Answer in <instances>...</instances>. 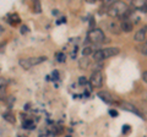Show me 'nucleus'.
<instances>
[{
	"instance_id": "1",
	"label": "nucleus",
	"mask_w": 147,
	"mask_h": 137,
	"mask_svg": "<svg viewBox=\"0 0 147 137\" xmlns=\"http://www.w3.org/2000/svg\"><path fill=\"white\" fill-rule=\"evenodd\" d=\"M129 7L124 1H114L110 4L108 7V15L113 17H120V19H126L129 16Z\"/></svg>"
},
{
	"instance_id": "2",
	"label": "nucleus",
	"mask_w": 147,
	"mask_h": 137,
	"mask_svg": "<svg viewBox=\"0 0 147 137\" xmlns=\"http://www.w3.org/2000/svg\"><path fill=\"white\" fill-rule=\"evenodd\" d=\"M120 53V49L119 48H105V49H99L96 50L93 53V59L96 61H102L107 58H112L115 56Z\"/></svg>"
},
{
	"instance_id": "3",
	"label": "nucleus",
	"mask_w": 147,
	"mask_h": 137,
	"mask_svg": "<svg viewBox=\"0 0 147 137\" xmlns=\"http://www.w3.org/2000/svg\"><path fill=\"white\" fill-rule=\"evenodd\" d=\"M45 60H47V58H45V56H36V58L21 59V60L18 61V64H20V66L22 68H25V70H28V68L33 67L36 65H38V64H42Z\"/></svg>"
},
{
	"instance_id": "4",
	"label": "nucleus",
	"mask_w": 147,
	"mask_h": 137,
	"mask_svg": "<svg viewBox=\"0 0 147 137\" xmlns=\"http://www.w3.org/2000/svg\"><path fill=\"white\" fill-rule=\"evenodd\" d=\"M87 39H88L91 43H102L103 40L105 39V36H104L102 30L92 28L88 32V34H87Z\"/></svg>"
},
{
	"instance_id": "5",
	"label": "nucleus",
	"mask_w": 147,
	"mask_h": 137,
	"mask_svg": "<svg viewBox=\"0 0 147 137\" xmlns=\"http://www.w3.org/2000/svg\"><path fill=\"white\" fill-rule=\"evenodd\" d=\"M90 83L96 88L102 87V85H103V75H102V72L100 71H94L93 74L91 75Z\"/></svg>"
},
{
	"instance_id": "6",
	"label": "nucleus",
	"mask_w": 147,
	"mask_h": 137,
	"mask_svg": "<svg viewBox=\"0 0 147 137\" xmlns=\"http://www.w3.org/2000/svg\"><path fill=\"white\" fill-rule=\"evenodd\" d=\"M132 28H134V25H132V22L129 20L127 17L126 19H121V21H120V30L121 31L127 33V32H131Z\"/></svg>"
},
{
	"instance_id": "7",
	"label": "nucleus",
	"mask_w": 147,
	"mask_h": 137,
	"mask_svg": "<svg viewBox=\"0 0 147 137\" xmlns=\"http://www.w3.org/2000/svg\"><path fill=\"white\" fill-rule=\"evenodd\" d=\"M121 107H123V108H125L126 110H129V111L134 113L135 115H137V116H141V118L144 116V115H142V113H140V110H139V109H137V108L134 105V104H131V103L123 102V103H121Z\"/></svg>"
},
{
	"instance_id": "8",
	"label": "nucleus",
	"mask_w": 147,
	"mask_h": 137,
	"mask_svg": "<svg viewBox=\"0 0 147 137\" xmlns=\"http://www.w3.org/2000/svg\"><path fill=\"white\" fill-rule=\"evenodd\" d=\"M146 34H147V27H144V28H141V30H139L135 33V36H134V39L136 40V42H140V43H142L144 40L146 39Z\"/></svg>"
},
{
	"instance_id": "9",
	"label": "nucleus",
	"mask_w": 147,
	"mask_h": 137,
	"mask_svg": "<svg viewBox=\"0 0 147 137\" xmlns=\"http://www.w3.org/2000/svg\"><path fill=\"white\" fill-rule=\"evenodd\" d=\"M98 97L103 100V102H105V103H108V104H110V103H114V98L110 95L108 92H98Z\"/></svg>"
},
{
	"instance_id": "10",
	"label": "nucleus",
	"mask_w": 147,
	"mask_h": 137,
	"mask_svg": "<svg viewBox=\"0 0 147 137\" xmlns=\"http://www.w3.org/2000/svg\"><path fill=\"white\" fill-rule=\"evenodd\" d=\"M108 27H109V31L112 32V33H115V34H119L120 33V24H118V22H115V21H112L110 24L108 25Z\"/></svg>"
},
{
	"instance_id": "11",
	"label": "nucleus",
	"mask_w": 147,
	"mask_h": 137,
	"mask_svg": "<svg viewBox=\"0 0 147 137\" xmlns=\"http://www.w3.org/2000/svg\"><path fill=\"white\" fill-rule=\"evenodd\" d=\"M136 49L137 52L144 54V55H147V43H140L136 45Z\"/></svg>"
},
{
	"instance_id": "12",
	"label": "nucleus",
	"mask_w": 147,
	"mask_h": 137,
	"mask_svg": "<svg viewBox=\"0 0 147 137\" xmlns=\"http://www.w3.org/2000/svg\"><path fill=\"white\" fill-rule=\"evenodd\" d=\"M24 127L27 130H32V129H34V122L33 121H31V120H26L24 122Z\"/></svg>"
},
{
	"instance_id": "13",
	"label": "nucleus",
	"mask_w": 147,
	"mask_h": 137,
	"mask_svg": "<svg viewBox=\"0 0 147 137\" xmlns=\"http://www.w3.org/2000/svg\"><path fill=\"white\" fill-rule=\"evenodd\" d=\"M9 19H10V24L11 25H17L18 22H20V19H18L17 15H11Z\"/></svg>"
},
{
	"instance_id": "14",
	"label": "nucleus",
	"mask_w": 147,
	"mask_h": 137,
	"mask_svg": "<svg viewBox=\"0 0 147 137\" xmlns=\"http://www.w3.org/2000/svg\"><path fill=\"white\" fill-rule=\"evenodd\" d=\"M4 118H5L7 121H10V122H15V118H13V115L11 113H5L4 114Z\"/></svg>"
},
{
	"instance_id": "15",
	"label": "nucleus",
	"mask_w": 147,
	"mask_h": 137,
	"mask_svg": "<svg viewBox=\"0 0 147 137\" xmlns=\"http://www.w3.org/2000/svg\"><path fill=\"white\" fill-rule=\"evenodd\" d=\"M7 86V81L5 79H0V92H1L3 89H5Z\"/></svg>"
},
{
	"instance_id": "16",
	"label": "nucleus",
	"mask_w": 147,
	"mask_h": 137,
	"mask_svg": "<svg viewBox=\"0 0 147 137\" xmlns=\"http://www.w3.org/2000/svg\"><path fill=\"white\" fill-rule=\"evenodd\" d=\"M65 54L64 53H58L57 54V59H58V61L59 62H63V61H65Z\"/></svg>"
},
{
	"instance_id": "17",
	"label": "nucleus",
	"mask_w": 147,
	"mask_h": 137,
	"mask_svg": "<svg viewBox=\"0 0 147 137\" xmlns=\"http://www.w3.org/2000/svg\"><path fill=\"white\" fill-rule=\"evenodd\" d=\"M82 54H84V55H90V54H92V49L90 47H86L82 50Z\"/></svg>"
},
{
	"instance_id": "18",
	"label": "nucleus",
	"mask_w": 147,
	"mask_h": 137,
	"mask_svg": "<svg viewBox=\"0 0 147 137\" xmlns=\"http://www.w3.org/2000/svg\"><path fill=\"white\" fill-rule=\"evenodd\" d=\"M33 9H34L36 12H40V4H39V1H36V3H34Z\"/></svg>"
},
{
	"instance_id": "19",
	"label": "nucleus",
	"mask_w": 147,
	"mask_h": 137,
	"mask_svg": "<svg viewBox=\"0 0 147 137\" xmlns=\"http://www.w3.org/2000/svg\"><path fill=\"white\" fill-rule=\"evenodd\" d=\"M88 64H90V61L87 60V59H85L84 61H81V62H80V67H84V68H86L87 66H88Z\"/></svg>"
},
{
	"instance_id": "20",
	"label": "nucleus",
	"mask_w": 147,
	"mask_h": 137,
	"mask_svg": "<svg viewBox=\"0 0 147 137\" xmlns=\"http://www.w3.org/2000/svg\"><path fill=\"white\" fill-rule=\"evenodd\" d=\"M140 10H141L142 12H147V1H144L142 6L140 7Z\"/></svg>"
},
{
	"instance_id": "21",
	"label": "nucleus",
	"mask_w": 147,
	"mask_h": 137,
	"mask_svg": "<svg viewBox=\"0 0 147 137\" xmlns=\"http://www.w3.org/2000/svg\"><path fill=\"white\" fill-rule=\"evenodd\" d=\"M109 114L112 116H118V111L117 110H109Z\"/></svg>"
},
{
	"instance_id": "22",
	"label": "nucleus",
	"mask_w": 147,
	"mask_h": 137,
	"mask_svg": "<svg viewBox=\"0 0 147 137\" xmlns=\"http://www.w3.org/2000/svg\"><path fill=\"white\" fill-rule=\"evenodd\" d=\"M142 80H144L146 83H147V71H145L144 74H142Z\"/></svg>"
},
{
	"instance_id": "23",
	"label": "nucleus",
	"mask_w": 147,
	"mask_h": 137,
	"mask_svg": "<svg viewBox=\"0 0 147 137\" xmlns=\"http://www.w3.org/2000/svg\"><path fill=\"white\" fill-rule=\"evenodd\" d=\"M27 32H28V28H27L26 26H24V27L21 28V33H27Z\"/></svg>"
},
{
	"instance_id": "24",
	"label": "nucleus",
	"mask_w": 147,
	"mask_h": 137,
	"mask_svg": "<svg viewBox=\"0 0 147 137\" xmlns=\"http://www.w3.org/2000/svg\"><path fill=\"white\" fill-rule=\"evenodd\" d=\"M80 83L81 85H85L86 83V79H85V77H80Z\"/></svg>"
},
{
	"instance_id": "25",
	"label": "nucleus",
	"mask_w": 147,
	"mask_h": 137,
	"mask_svg": "<svg viewBox=\"0 0 147 137\" xmlns=\"http://www.w3.org/2000/svg\"><path fill=\"white\" fill-rule=\"evenodd\" d=\"M129 129H130V127H129V125H125V126H124V130H123V132H124V134H126V132L129 131Z\"/></svg>"
},
{
	"instance_id": "26",
	"label": "nucleus",
	"mask_w": 147,
	"mask_h": 137,
	"mask_svg": "<svg viewBox=\"0 0 147 137\" xmlns=\"http://www.w3.org/2000/svg\"><path fill=\"white\" fill-rule=\"evenodd\" d=\"M146 98H147V95H146Z\"/></svg>"
}]
</instances>
